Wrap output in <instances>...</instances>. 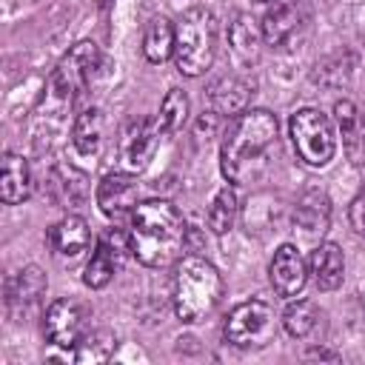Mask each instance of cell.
I'll return each mask as SVG.
<instances>
[{"label": "cell", "instance_id": "cell-28", "mask_svg": "<svg viewBox=\"0 0 365 365\" xmlns=\"http://www.w3.org/2000/svg\"><path fill=\"white\" fill-rule=\"evenodd\" d=\"M348 217H351V225L359 237H365V182L362 188L356 191V197L351 200V208H348Z\"/></svg>", "mask_w": 365, "mask_h": 365}, {"label": "cell", "instance_id": "cell-2", "mask_svg": "<svg viewBox=\"0 0 365 365\" xmlns=\"http://www.w3.org/2000/svg\"><path fill=\"white\" fill-rule=\"evenodd\" d=\"M185 220L168 200H145L131 214V254L148 268H168L185 251Z\"/></svg>", "mask_w": 365, "mask_h": 365}, {"label": "cell", "instance_id": "cell-20", "mask_svg": "<svg viewBox=\"0 0 365 365\" xmlns=\"http://www.w3.org/2000/svg\"><path fill=\"white\" fill-rule=\"evenodd\" d=\"M294 220L305 234H322L328 228V222H331V200H328V194L319 191V188L305 191L297 200Z\"/></svg>", "mask_w": 365, "mask_h": 365}, {"label": "cell", "instance_id": "cell-17", "mask_svg": "<svg viewBox=\"0 0 365 365\" xmlns=\"http://www.w3.org/2000/svg\"><path fill=\"white\" fill-rule=\"evenodd\" d=\"M308 274L314 277V285L319 291H334L342 285L345 277V257L342 248L336 242H319L311 251V262H308Z\"/></svg>", "mask_w": 365, "mask_h": 365}, {"label": "cell", "instance_id": "cell-25", "mask_svg": "<svg viewBox=\"0 0 365 365\" xmlns=\"http://www.w3.org/2000/svg\"><path fill=\"white\" fill-rule=\"evenodd\" d=\"M188 120V94L182 88H171L163 103H160V114L157 123L163 128V134H177Z\"/></svg>", "mask_w": 365, "mask_h": 365}, {"label": "cell", "instance_id": "cell-10", "mask_svg": "<svg viewBox=\"0 0 365 365\" xmlns=\"http://www.w3.org/2000/svg\"><path fill=\"white\" fill-rule=\"evenodd\" d=\"M268 277H271V285L279 297H285V299L297 297L308 282V265H305L299 248L291 242H282L271 257Z\"/></svg>", "mask_w": 365, "mask_h": 365}, {"label": "cell", "instance_id": "cell-23", "mask_svg": "<svg viewBox=\"0 0 365 365\" xmlns=\"http://www.w3.org/2000/svg\"><path fill=\"white\" fill-rule=\"evenodd\" d=\"M174 40H177V29L171 26V20L165 17H154L143 34V54L148 63H165L174 54Z\"/></svg>", "mask_w": 365, "mask_h": 365}, {"label": "cell", "instance_id": "cell-7", "mask_svg": "<svg viewBox=\"0 0 365 365\" xmlns=\"http://www.w3.org/2000/svg\"><path fill=\"white\" fill-rule=\"evenodd\" d=\"M274 331H277L274 308L262 299L240 302L225 317V325H222L225 342H231L237 348H262V345L271 342Z\"/></svg>", "mask_w": 365, "mask_h": 365}, {"label": "cell", "instance_id": "cell-4", "mask_svg": "<svg viewBox=\"0 0 365 365\" xmlns=\"http://www.w3.org/2000/svg\"><path fill=\"white\" fill-rule=\"evenodd\" d=\"M217 54V20L208 9H188L177 23L174 63L185 77H200L211 68Z\"/></svg>", "mask_w": 365, "mask_h": 365}, {"label": "cell", "instance_id": "cell-9", "mask_svg": "<svg viewBox=\"0 0 365 365\" xmlns=\"http://www.w3.org/2000/svg\"><path fill=\"white\" fill-rule=\"evenodd\" d=\"M86 331V314L74 299H57L46 308L43 334L57 348H77Z\"/></svg>", "mask_w": 365, "mask_h": 365}, {"label": "cell", "instance_id": "cell-21", "mask_svg": "<svg viewBox=\"0 0 365 365\" xmlns=\"http://www.w3.org/2000/svg\"><path fill=\"white\" fill-rule=\"evenodd\" d=\"M71 145L80 157H94L103 145V111L83 108L71 123Z\"/></svg>", "mask_w": 365, "mask_h": 365}, {"label": "cell", "instance_id": "cell-24", "mask_svg": "<svg viewBox=\"0 0 365 365\" xmlns=\"http://www.w3.org/2000/svg\"><path fill=\"white\" fill-rule=\"evenodd\" d=\"M237 208H240V200H237V191L231 188V185H225V188H220L217 194H214V200H211V205H208V228L214 231V234H228L231 228H234V222H237Z\"/></svg>", "mask_w": 365, "mask_h": 365}, {"label": "cell", "instance_id": "cell-16", "mask_svg": "<svg viewBox=\"0 0 365 365\" xmlns=\"http://www.w3.org/2000/svg\"><path fill=\"white\" fill-rule=\"evenodd\" d=\"M31 188H34V180H31V168H29L26 157L6 151L3 163H0V197H3V202L17 205V202L29 200Z\"/></svg>", "mask_w": 365, "mask_h": 365}, {"label": "cell", "instance_id": "cell-15", "mask_svg": "<svg viewBox=\"0 0 365 365\" xmlns=\"http://www.w3.org/2000/svg\"><path fill=\"white\" fill-rule=\"evenodd\" d=\"M334 120L342 137V148L354 165L365 163V117L351 100H336L334 103Z\"/></svg>", "mask_w": 365, "mask_h": 365}, {"label": "cell", "instance_id": "cell-11", "mask_svg": "<svg viewBox=\"0 0 365 365\" xmlns=\"http://www.w3.org/2000/svg\"><path fill=\"white\" fill-rule=\"evenodd\" d=\"M305 9H302V3L299 0H277L268 11H265V17H262V37H265V43L268 46H274V48H285V46H291L294 43V37L302 31V26H305Z\"/></svg>", "mask_w": 365, "mask_h": 365}, {"label": "cell", "instance_id": "cell-1", "mask_svg": "<svg viewBox=\"0 0 365 365\" xmlns=\"http://www.w3.org/2000/svg\"><path fill=\"white\" fill-rule=\"evenodd\" d=\"M277 151V117L268 108H245L231 120L220 145V168L228 182L248 185L268 171Z\"/></svg>", "mask_w": 365, "mask_h": 365}, {"label": "cell", "instance_id": "cell-13", "mask_svg": "<svg viewBox=\"0 0 365 365\" xmlns=\"http://www.w3.org/2000/svg\"><path fill=\"white\" fill-rule=\"evenodd\" d=\"M46 240H48V248H51L54 257H60V259H77L88 248L91 231H88V225H86L83 217L66 214L63 220H57L48 228V237Z\"/></svg>", "mask_w": 365, "mask_h": 365}, {"label": "cell", "instance_id": "cell-30", "mask_svg": "<svg viewBox=\"0 0 365 365\" xmlns=\"http://www.w3.org/2000/svg\"><path fill=\"white\" fill-rule=\"evenodd\" d=\"M257 3H268V0H257Z\"/></svg>", "mask_w": 365, "mask_h": 365}, {"label": "cell", "instance_id": "cell-8", "mask_svg": "<svg viewBox=\"0 0 365 365\" xmlns=\"http://www.w3.org/2000/svg\"><path fill=\"white\" fill-rule=\"evenodd\" d=\"M160 134H163V128H160L157 117L131 120V123L123 128L120 143H117L120 168L128 171V174H140V171L148 165V160H151V154H154V148H157V143H160Z\"/></svg>", "mask_w": 365, "mask_h": 365}, {"label": "cell", "instance_id": "cell-26", "mask_svg": "<svg viewBox=\"0 0 365 365\" xmlns=\"http://www.w3.org/2000/svg\"><path fill=\"white\" fill-rule=\"evenodd\" d=\"M317 308H314V302H308V299H297V302H288V308L282 311V328L291 334V336H297V339H302V336H308L314 328H317Z\"/></svg>", "mask_w": 365, "mask_h": 365}, {"label": "cell", "instance_id": "cell-19", "mask_svg": "<svg viewBox=\"0 0 365 365\" xmlns=\"http://www.w3.org/2000/svg\"><path fill=\"white\" fill-rule=\"evenodd\" d=\"M228 43H231V51L240 63L245 66H254L259 60V51H262V26L251 17V14H237L231 29H228Z\"/></svg>", "mask_w": 365, "mask_h": 365}, {"label": "cell", "instance_id": "cell-22", "mask_svg": "<svg viewBox=\"0 0 365 365\" xmlns=\"http://www.w3.org/2000/svg\"><path fill=\"white\" fill-rule=\"evenodd\" d=\"M120 262H123V257L111 248V242H108L106 237H103V240H97L94 254H91V259H88V265H86L83 282H86L88 288H106V285L111 282L114 271L120 268Z\"/></svg>", "mask_w": 365, "mask_h": 365}, {"label": "cell", "instance_id": "cell-14", "mask_svg": "<svg viewBox=\"0 0 365 365\" xmlns=\"http://www.w3.org/2000/svg\"><path fill=\"white\" fill-rule=\"evenodd\" d=\"M46 274L37 268V265H26V268H20L11 279H9V285H6V302H9V308L14 311V314H29L31 308H37L40 305V299H43V294H46Z\"/></svg>", "mask_w": 365, "mask_h": 365}, {"label": "cell", "instance_id": "cell-29", "mask_svg": "<svg viewBox=\"0 0 365 365\" xmlns=\"http://www.w3.org/2000/svg\"><path fill=\"white\" fill-rule=\"evenodd\" d=\"M311 356H319V359H339L336 354H328V351H314Z\"/></svg>", "mask_w": 365, "mask_h": 365}, {"label": "cell", "instance_id": "cell-6", "mask_svg": "<svg viewBox=\"0 0 365 365\" xmlns=\"http://www.w3.org/2000/svg\"><path fill=\"white\" fill-rule=\"evenodd\" d=\"M97 66H100V48H97V43L80 40V43L57 63V68L51 71L48 88H46V91H48L46 100L54 103L57 108H68V106L74 103V97L88 86V80L94 77Z\"/></svg>", "mask_w": 365, "mask_h": 365}, {"label": "cell", "instance_id": "cell-18", "mask_svg": "<svg viewBox=\"0 0 365 365\" xmlns=\"http://www.w3.org/2000/svg\"><path fill=\"white\" fill-rule=\"evenodd\" d=\"M251 100V83L242 77H220L211 88H208V103H211V114L220 117H237L248 108Z\"/></svg>", "mask_w": 365, "mask_h": 365}, {"label": "cell", "instance_id": "cell-27", "mask_svg": "<svg viewBox=\"0 0 365 365\" xmlns=\"http://www.w3.org/2000/svg\"><path fill=\"white\" fill-rule=\"evenodd\" d=\"M117 348L114 334L108 331H94V334H83V339L77 342L74 359L77 362H106Z\"/></svg>", "mask_w": 365, "mask_h": 365}, {"label": "cell", "instance_id": "cell-12", "mask_svg": "<svg viewBox=\"0 0 365 365\" xmlns=\"http://www.w3.org/2000/svg\"><path fill=\"white\" fill-rule=\"evenodd\" d=\"M137 194H140V188H137L134 174L120 168V171H111V174H106L100 180V185H97V205H100V211L106 217L120 220L125 214H134Z\"/></svg>", "mask_w": 365, "mask_h": 365}, {"label": "cell", "instance_id": "cell-5", "mask_svg": "<svg viewBox=\"0 0 365 365\" xmlns=\"http://www.w3.org/2000/svg\"><path fill=\"white\" fill-rule=\"evenodd\" d=\"M288 134L299 160L311 168H322L336 154V131L328 114L319 108H299L288 120Z\"/></svg>", "mask_w": 365, "mask_h": 365}, {"label": "cell", "instance_id": "cell-3", "mask_svg": "<svg viewBox=\"0 0 365 365\" xmlns=\"http://www.w3.org/2000/svg\"><path fill=\"white\" fill-rule=\"evenodd\" d=\"M222 277L214 268V262L202 257H182L174 277V314L194 325L202 322L222 299Z\"/></svg>", "mask_w": 365, "mask_h": 365}]
</instances>
